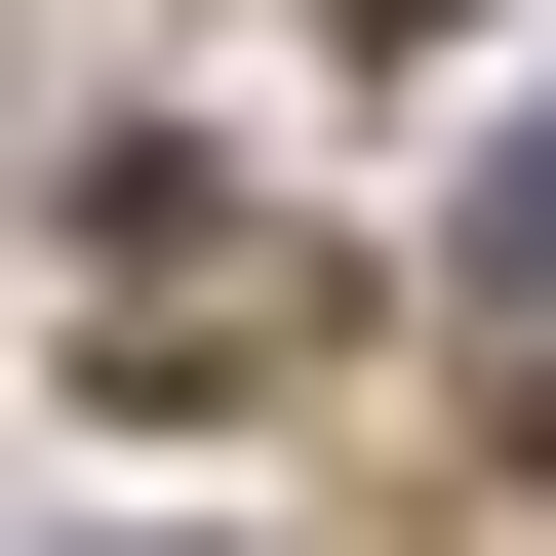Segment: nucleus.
Segmentation results:
<instances>
[{"label":"nucleus","instance_id":"1","mask_svg":"<svg viewBox=\"0 0 556 556\" xmlns=\"http://www.w3.org/2000/svg\"><path fill=\"white\" fill-rule=\"evenodd\" d=\"M438 278H517V318H556V119H517L477 199H438Z\"/></svg>","mask_w":556,"mask_h":556},{"label":"nucleus","instance_id":"3","mask_svg":"<svg viewBox=\"0 0 556 556\" xmlns=\"http://www.w3.org/2000/svg\"><path fill=\"white\" fill-rule=\"evenodd\" d=\"M517 477H556V397H517Z\"/></svg>","mask_w":556,"mask_h":556},{"label":"nucleus","instance_id":"2","mask_svg":"<svg viewBox=\"0 0 556 556\" xmlns=\"http://www.w3.org/2000/svg\"><path fill=\"white\" fill-rule=\"evenodd\" d=\"M358 40H477V0H358Z\"/></svg>","mask_w":556,"mask_h":556}]
</instances>
